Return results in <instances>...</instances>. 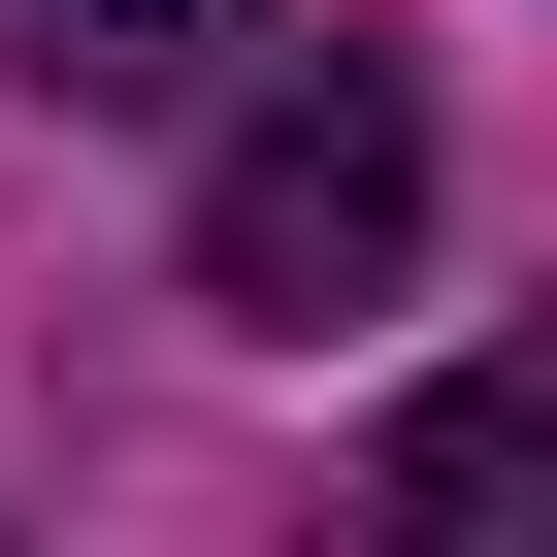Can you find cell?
Instances as JSON below:
<instances>
[{"label":"cell","instance_id":"6da1fadb","mask_svg":"<svg viewBox=\"0 0 557 557\" xmlns=\"http://www.w3.org/2000/svg\"><path fill=\"white\" fill-rule=\"evenodd\" d=\"M394 262H426V99L394 66H262L230 164H197V296L230 329H329V296H394Z\"/></svg>","mask_w":557,"mask_h":557},{"label":"cell","instance_id":"7a4b0ae2","mask_svg":"<svg viewBox=\"0 0 557 557\" xmlns=\"http://www.w3.org/2000/svg\"><path fill=\"white\" fill-rule=\"evenodd\" d=\"M394 524H426V557H492V524H557V329H524V361H459V394L394 426Z\"/></svg>","mask_w":557,"mask_h":557},{"label":"cell","instance_id":"3957f363","mask_svg":"<svg viewBox=\"0 0 557 557\" xmlns=\"http://www.w3.org/2000/svg\"><path fill=\"white\" fill-rule=\"evenodd\" d=\"M230 34H262V0H34V66H66V99H197Z\"/></svg>","mask_w":557,"mask_h":557}]
</instances>
